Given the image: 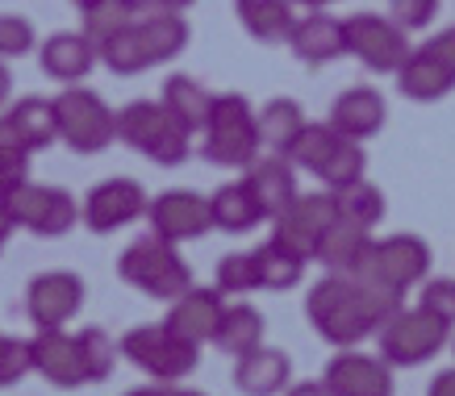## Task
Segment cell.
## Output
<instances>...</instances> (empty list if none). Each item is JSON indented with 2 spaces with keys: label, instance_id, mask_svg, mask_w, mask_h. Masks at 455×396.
<instances>
[{
  "label": "cell",
  "instance_id": "6da1fadb",
  "mask_svg": "<svg viewBox=\"0 0 455 396\" xmlns=\"http://www.w3.org/2000/svg\"><path fill=\"white\" fill-rule=\"evenodd\" d=\"M405 292L380 280H355V275H322L309 297H305V317L331 346H359L363 338L380 334L388 317L405 309Z\"/></svg>",
  "mask_w": 455,
  "mask_h": 396
},
{
  "label": "cell",
  "instance_id": "7a4b0ae2",
  "mask_svg": "<svg viewBox=\"0 0 455 396\" xmlns=\"http://www.w3.org/2000/svg\"><path fill=\"white\" fill-rule=\"evenodd\" d=\"M201 154L213 167H251L263 151L259 113L251 109L247 96L218 92L209 100V117L201 130Z\"/></svg>",
  "mask_w": 455,
  "mask_h": 396
},
{
  "label": "cell",
  "instance_id": "3957f363",
  "mask_svg": "<svg viewBox=\"0 0 455 396\" xmlns=\"http://www.w3.org/2000/svg\"><path fill=\"white\" fill-rule=\"evenodd\" d=\"M117 138L159 167H180L193 154V130H184L164 100H130L117 109Z\"/></svg>",
  "mask_w": 455,
  "mask_h": 396
},
{
  "label": "cell",
  "instance_id": "277c9868",
  "mask_svg": "<svg viewBox=\"0 0 455 396\" xmlns=\"http://www.w3.org/2000/svg\"><path fill=\"white\" fill-rule=\"evenodd\" d=\"M117 272L130 288H139L155 301H176L180 292L193 288V272H188L184 255L176 250V242H167L159 234L125 246L122 259H117Z\"/></svg>",
  "mask_w": 455,
  "mask_h": 396
},
{
  "label": "cell",
  "instance_id": "5b68a950",
  "mask_svg": "<svg viewBox=\"0 0 455 396\" xmlns=\"http://www.w3.org/2000/svg\"><path fill=\"white\" fill-rule=\"evenodd\" d=\"M451 334L455 326H447L443 317L414 305V309H397L388 317L376 342H380V359H388L393 368H422L451 342Z\"/></svg>",
  "mask_w": 455,
  "mask_h": 396
},
{
  "label": "cell",
  "instance_id": "8992f818",
  "mask_svg": "<svg viewBox=\"0 0 455 396\" xmlns=\"http://www.w3.org/2000/svg\"><path fill=\"white\" fill-rule=\"evenodd\" d=\"M117 346H122V359H130L134 368L147 371L159 384H180L188 371H196V359H201V346L176 338L164 321L159 326L125 329Z\"/></svg>",
  "mask_w": 455,
  "mask_h": 396
},
{
  "label": "cell",
  "instance_id": "52a82bcc",
  "mask_svg": "<svg viewBox=\"0 0 455 396\" xmlns=\"http://www.w3.org/2000/svg\"><path fill=\"white\" fill-rule=\"evenodd\" d=\"M59 113V142H68L76 154H100L117 138V113L100 100L92 88H76L55 96Z\"/></svg>",
  "mask_w": 455,
  "mask_h": 396
},
{
  "label": "cell",
  "instance_id": "ba28073f",
  "mask_svg": "<svg viewBox=\"0 0 455 396\" xmlns=\"http://www.w3.org/2000/svg\"><path fill=\"white\" fill-rule=\"evenodd\" d=\"M430 272V246L418 238V234H393V238H380V242H368L363 259L351 267L347 275L355 280H380V284H393L401 292H410L414 284H422Z\"/></svg>",
  "mask_w": 455,
  "mask_h": 396
},
{
  "label": "cell",
  "instance_id": "9c48e42d",
  "mask_svg": "<svg viewBox=\"0 0 455 396\" xmlns=\"http://www.w3.org/2000/svg\"><path fill=\"white\" fill-rule=\"evenodd\" d=\"M347 26V55H355L368 71H393L410 59V38L393 17L380 13H355L343 21Z\"/></svg>",
  "mask_w": 455,
  "mask_h": 396
},
{
  "label": "cell",
  "instance_id": "30bf717a",
  "mask_svg": "<svg viewBox=\"0 0 455 396\" xmlns=\"http://www.w3.org/2000/svg\"><path fill=\"white\" fill-rule=\"evenodd\" d=\"M339 218H343V213H339V192H331V188L305 192V196L292 201V209L284 218H276V234H272V238H280L284 246H292L297 255H305V259L314 263L322 234L331 230Z\"/></svg>",
  "mask_w": 455,
  "mask_h": 396
},
{
  "label": "cell",
  "instance_id": "8fae6325",
  "mask_svg": "<svg viewBox=\"0 0 455 396\" xmlns=\"http://www.w3.org/2000/svg\"><path fill=\"white\" fill-rule=\"evenodd\" d=\"M151 213V201H147V188L139 179H105L84 196V226L92 234H113L134 226L139 218Z\"/></svg>",
  "mask_w": 455,
  "mask_h": 396
},
{
  "label": "cell",
  "instance_id": "7c38bea8",
  "mask_svg": "<svg viewBox=\"0 0 455 396\" xmlns=\"http://www.w3.org/2000/svg\"><path fill=\"white\" fill-rule=\"evenodd\" d=\"M84 309V280L76 272H42L26 288V313L34 329H63Z\"/></svg>",
  "mask_w": 455,
  "mask_h": 396
},
{
  "label": "cell",
  "instance_id": "4fadbf2b",
  "mask_svg": "<svg viewBox=\"0 0 455 396\" xmlns=\"http://www.w3.org/2000/svg\"><path fill=\"white\" fill-rule=\"evenodd\" d=\"M151 234L167 242H188V238H205L213 230V213H209V196L193 188H167L151 201Z\"/></svg>",
  "mask_w": 455,
  "mask_h": 396
},
{
  "label": "cell",
  "instance_id": "5bb4252c",
  "mask_svg": "<svg viewBox=\"0 0 455 396\" xmlns=\"http://www.w3.org/2000/svg\"><path fill=\"white\" fill-rule=\"evenodd\" d=\"M322 384L331 388V396H393V363L363 355L355 346H343L326 363Z\"/></svg>",
  "mask_w": 455,
  "mask_h": 396
},
{
  "label": "cell",
  "instance_id": "9a60e30c",
  "mask_svg": "<svg viewBox=\"0 0 455 396\" xmlns=\"http://www.w3.org/2000/svg\"><path fill=\"white\" fill-rule=\"evenodd\" d=\"M221 313H226V297H221L218 288H188V292H180L176 301H167L164 326L176 338L193 342V346H205V342L218 338Z\"/></svg>",
  "mask_w": 455,
  "mask_h": 396
},
{
  "label": "cell",
  "instance_id": "2e32d148",
  "mask_svg": "<svg viewBox=\"0 0 455 396\" xmlns=\"http://www.w3.org/2000/svg\"><path fill=\"white\" fill-rule=\"evenodd\" d=\"M29 351H34V371H38L46 384H55V388H80V384H88L80 334L38 329V338H29Z\"/></svg>",
  "mask_w": 455,
  "mask_h": 396
},
{
  "label": "cell",
  "instance_id": "e0dca14e",
  "mask_svg": "<svg viewBox=\"0 0 455 396\" xmlns=\"http://www.w3.org/2000/svg\"><path fill=\"white\" fill-rule=\"evenodd\" d=\"M289 51L309 67H322V63H334V59L347 55V26L339 17L322 13V9H309L305 17H297L289 38Z\"/></svg>",
  "mask_w": 455,
  "mask_h": 396
},
{
  "label": "cell",
  "instance_id": "ac0fdd59",
  "mask_svg": "<svg viewBox=\"0 0 455 396\" xmlns=\"http://www.w3.org/2000/svg\"><path fill=\"white\" fill-rule=\"evenodd\" d=\"M326 122H331L343 138L363 142V138H376L385 130L388 105L376 88H347V92H339L331 100V117H326Z\"/></svg>",
  "mask_w": 455,
  "mask_h": 396
},
{
  "label": "cell",
  "instance_id": "d6986e66",
  "mask_svg": "<svg viewBox=\"0 0 455 396\" xmlns=\"http://www.w3.org/2000/svg\"><path fill=\"white\" fill-rule=\"evenodd\" d=\"M397 88L405 100H418V105H430V100H443L447 92H455V67L443 63L427 42L410 51V59L397 67Z\"/></svg>",
  "mask_w": 455,
  "mask_h": 396
},
{
  "label": "cell",
  "instance_id": "ffe728a7",
  "mask_svg": "<svg viewBox=\"0 0 455 396\" xmlns=\"http://www.w3.org/2000/svg\"><path fill=\"white\" fill-rule=\"evenodd\" d=\"M100 59L97 42L88 38V34H71V29H59V34H51V38L38 46V63L42 71L51 75V80L59 83H80L88 71H92V63Z\"/></svg>",
  "mask_w": 455,
  "mask_h": 396
},
{
  "label": "cell",
  "instance_id": "44dd1931",
  "mask_svg": "<svg viewBox=\"0 0 455 396\" xmlns=\"http://www.w3.org/2000/svg\"><path fill=\"white\" fill-rule=\"evenodd\" d=\"M292 359L280 346H255L251 355L235 359V388L243 396H280L289 392Z\"/></svg>",
  "mask_w": 455,
  "mask_h": 396
},
{
  "label": "cell",
  "instance_id": "7402d4cb",
  "mask_svg": "<svg viewBox=\"0 0 455 396\" xmlns=\"http://www.w3.org/2000/svg\"><path fill=\"white\" fill-rule=\"evenodd\" d=\"M247 184H251V192H255V201L263 205V213H267V221L284 218L292 209V201L301 196V192H297V176H292V163L284 154L255 159V163L247 167Z\"/></svg>",
  "mask_w": 455,
  "mask_h": 396
},
{
  "label": "cell",
  "instance_id": "603a6c76",
  "mask_svg": "<svg viewBox=\"0 0 455 396\" xmlns=\"http://www.w3.org/2000/svg\"><path fill=\"white\" fill-rule=\"evenodd\" d=\"M209 213H213V230H226V234H251L255 226L267 221L263 205L255 201V192H251L247 176L221 184V188L209 196Z\"/></svg>",
  "mask_w": 455,
  "mask_h": 396
},
{
  "label": "cell",
  "instance_id": "cb8c5ba5",
  "mask_svg": "<svg viewBox=\"0 0 455 396\" xmlns=\"http://www.w3.org/2000/svg\"><path fill=\"white\" fill-rule=\"evenodd\" d=\"M235 13L243 29L263 46H280V42L289 46L292 26H297L292 0H235Z\"/></svg>",
  "mask_w": 455,
  "mask_h": 396
},
{
  "label": "cell",
  "instance_id": "d4e9b609",
  "mask_svg": "<svg viewBox=\"0 0 455 396\" xmlns=\"http://www.w3.org/2000/svg\"><path fill=\"white\" fill-rule=\"evenodd\" d=\"M263 338H267V321H263V313L255 309V305L238 301V305H226L213 346H218L221 355L243 359V355H251L255 346H263Z\"/></svg>",
  "mask_w": 455,
  "mask_h": 396
},
{
  "label": "cell",
  "instance_id": "484cf974",
  "mask_svg": "<svg viewBox=\"0 0 455 396\" xmlns=\"http://www.w3.org/2000/svg\"><path fill=\"white\" fill-rule=\"evenodd\" d=\"M368 242H372V230H363V226H355V221L339 218L331 230L322 234V242H317V263H322L326 272L347 275L359 259H363Z\"/></svg>",
  "mask_w": 455,
  "mask_h": 396
},
{
  "label": "cell",
  "instance_id": "4316f807",
  "mask_svg": "<svg viewBox=\"0 0 455 396\" xmlns=\"http://www.w3.org/2000/svg\"><path fill=\"white\" fill-rule=\"evenodd\" d=\"M4 117L13 122L17 138H21L34 154L46 151L51 142H59V113H55V100H46V96H26V100H17Z\"/></svg>",
  "mask_w": 455,
  "mask_h": 396
},
{
  "label": "cell",
  "instance_id": "83f0119b",
  "mask_svg": "<svg viewBox=\"0 0 455 396\" xmlns=\"http://www.w3.org/2000/svg\"><path fill=\"white\" fill-rule=\"evenodd\" d=\"M164 109L176 117L184 130H193V134H201L205 130V117H209V100L213 96L201 88V83L193 80V75H167L164 80Z\"/></svg>",
  "mask_w": 455,
  "mask_h": 396
},
{
  "label": "cell",
  "instance_id": "f1b7e54d",
  "mask_svg": "<svg viewBox=\"0 0 455 396\" xmlns=\"http://www.w3.org/2000/svg\"><path fill=\"white\" fill-rule=\"evenodd\" d=\"M255 263H259V284L267 292H289L301 284L305 275V255H297L292 246H284L280 238H267L263 246H255Z\"/></svg>",
  "mask_w": 455,
  "mask_h": 396
},
{
  "label": "cell",
  "instance_id": "f546056e",
  "mask_svg": "<svg viewBox=\"0 0 455 396\" xmlns=\"http://www.w3.org/2000/svg\"><path fill=\"white\" fill-rule=\"evenodd\" d=\"M305 130V113L292 96H276L259 109V138L272 154H289V147L297 142V134Z\"/></svg>",
  "mask_w": 455,
  "mask_h": 396
},
{
  "label": "cell",
  "instance_id": "4dcf8cb0",
  "mask_svg": "<svg viewBox=\"0 0 455 396\" xmlns=\"http://www.w3.org/2000/svg\"><path fill=\"white\" fill-rule=\"evenodd\" d=\"M139 29H142V42L151 51L155 67L172 63L188 46V21H184V13H159V9H151L147 17H139Z\"/></svg>",
  "mask_w": 455,
  "mask_h": 396
},
{
  "label": "cell",
  "instance_id": "1f68e13d",
  "mask_svg": "<svg viewBox=\"0 0 455 396\" xmlns=\"http://www.w3.org/2000/svg\"><path fill=\"white\" fill-rule=\"evenodd\" d=\"M339 142H343V134H339L331 122H305V130L297 134V142L289 147V154H284V159H289L297 171L317 176V171H322V163L331 159V151L339 147Z\"/></svg>",
  "mask_w": 455,
  "mask_h": 396
},
{
  "label": "cell",
  "instance_id": "d6a6232c",
  "mask_svg": "<svg viewBox=\"0 0 455 396\" xmlns=\"http://www.w3.org/2000/svg\"><path fill=\"white\" fill-rule=\"evenodd\" d=\"M134 21H139V0H97V4L84 9V34L97 42V51Z\"/></svg>",
  "mask_w": 455,
  "mask_h": 396
},
{
  "label": "cell",
  "instance_id": "836d02e7",
  "mask_svg": "<svg viewBox=\"0 0 455 396\" xmlns=\"http://www.w3.org/2000/svg\"><path fill=\"white\" fill-rule=\"evenodd\" d=\"M100 63H105L113 75H139V71L155 67V63H151V51H147V42H142L139 21L100 46Z\"/></svg>",
  "mask_w": 455,
  "mask_h": 396
},
{
  "label": "cell",
  "instance_id": "e575fe53",
  "mask_svg": "<svg viewBox=\"0 0 455 396\" xmlns=\"http://www.w3.org/2000/svg\"><path fill=\"white\" fill-rule=\"evenodd\" d=\"M363 171H368L363 142H355V138H343V142H339V147L331 151V159L322 163L317 179H322V184H326L331 192H343V188H351V184H359V179H363Z\"/></svg>",
  "mask_w": 455,
  "mask_h": 396
},
{
  "label": "cell",
  "instance_id": "d590c367",
  "mask_svg": "<svg viewBox=\"0 0 455 396\" xmlns=\"http://www.w3.org/2000/svg\"><path fill=\"white\" fill-rule=\"evenodd\" d=\"M339 213H343L347 221H355V226H363V230H376L380 221H385V192L376 188L372 179L363 176L359 184H351V188L339 192Z\"/></svg>",
  "mask_w": 455,
  "mask_h": 396
},
{
  "label": "cell",
  "instance_id": "8d00e7d4",
  "mask_svg": "<svg viewBox=\"0 0 455 396\" xmlns=\"http://www.w3.org/2000/svg\"><path fill=\"white\" fill-rule=\"evenodd\" d=\"M221 297H251L259 292V263H255V250H238V255H221L218 259V284H213Z\"/></svg>",
  "mask_w": 455,
  "mask_h": 396
},
{
  "label": "cell",
  "instance_id": "74e56055",
  "mask_svg": "<svg viewBox=\"0 0 455 396\" xmlns=\"http://www.w3.org/2000/svg\"><path fill=\"white\" fill-rule=\"evenodd\" d=\"M80 351H84V371H88V384H105L117 368V355L122 346H113V338L100 326L80 329Z\"/></svg>",
  "mask_w": 455,
  "mask_h": 396
},
{
  "label": "cell",
  "instance_id": "f35d334b",
  "mask_svg": "<svg viewBox=\"0 0 455 396\" xmlns=\"http://www.w3.org/2000/svg\"><path fill=\"white\" fill-rule=\"evenodd\" d=\"M29 159H34V151L17 138L13 122L0 117V192H9L13 184L29 179Z\"/></svg>",
  "mask_w": 455,
  "mask_h": 396
},
{
  "label": "cell",
  "instance_id": "ab89813d",
  "mask_svg": "<svg viewBox=\"0 0 455 396\" xmlns=\"http://www.w3.org/2000/svg\"><path fill=\"white\" fill-rule=\"evenodd\" d=\"M46 196H51V184H34V179H21V184L4 192V205H9V218H13L17 230L34 234L42 209H46Z\"/></svg>",
  "mask_w": 455,
  "mask_h": 396
},
{
  "label": "cell",
  "instance_id": "60d3db41",
  "mask_svg": "<svg viewBox=\"0 0 455 396\" xmlns=\"http://www.w3.org/2000/svg\"><path fill=\"white\" fill-rule=\"evenodd\" d=\"M80 218H84V205H76V196H71L68 188H51L34 234H38V238H59V234H68Z\"/></svg>",
  "mask_w": 455,
  "mask_h": 396
},
{
  "label": "cell",
  "instance_id": "b9f144b4",
  "mask_svg": "<svg viewBox=\"0 0 455 396\" xmlns=\"http://www.w3.org/2000/svg\"><path fill=\"white\" fill-rule=\"evenodd\" d=\"M34 371V351L26 338H9L0 334V388H13Z\"/></svg>",
  "mask_w": 455,
  "mask_h": 396
},
{
  "label": "cell",
  "instance_id": "7bdbcfd3",
  "mask_svg": "<svg viewBox=\"0 0 455 396\" xmlns=\"http://www.w3.org/2000/svg\"><path fill=\"white\" fill-rule=\"evenodd\" d=\"M38 46V34L21 13H0V59H21Z\"/></svg>",
  "mask_w": 455,
  "mask_h": 396
},
{
  "label": "cell",
  "instance_id": "ee69618b",
  "mask_svg": "<svg viewBox=\"0 0 455 396\" xmlns=\"http://www.w3.org/2000/svg\"><path fill=\"white\" fill-rule=\"evenodd\" d=\"M422 309H430L435 317H443L447 326H455V280L451 275H439V280H422V297H418Z\"/></svg>",
  "mask_w": 455,
  "mask_h": 396
},
{
  "label": "cell",
  "instance_id": "f6af8a7d",
  "mask_svg": "<svg viewBox=\"0 0 455 396\" xmlns=\"http://www.w3.org/2000/svg\"><path fill=\"white\" fill-rule=\"evenodd\" d=\"M439 13V0H393L388 4V17L397 21L405 34H414V29H427Z\"/></svg>",
  "mask_w": 455,
  "mask_h": 396
},
{
  "label": "cell",
  "instance_id": "bcb514c9",
  "mask_svg": "<svg viewBox=\"0 0 455 396\" xmlns=\"http://www.w3.org/2000/svg\"><path fill=\"white\" fill-rule=\"evenodd\" d=\"M427 46L443 59V63H451V67H455V26H451V29H443V34H435V38H430Z\"/></svg>",
  "mask_w": 455,
  "mask_h": 396
},
{
  "label": "cell",
  "instance_id": "7dc6e473",
  "mask_svg": "<svg viewBox=\"0 0 455 396\" xmlns=\"http://www.w3.org/2000/svg\"><path fill=\"white\" fill-rule=\"evenodd\" d=\"M427 396H455V368L439 371V376H435V380H430Z\"/></svg>",
  "mask_w": 455,
  "mask_h": 396
},
{
  "label": "cell",
  "instance_id": "c3c4849f",
  "mask_svg": "<svg viewBox=\"0 0 455 396\" xmlns=\"http://www.w3.org/2000/svg\"><path fill=\"white\" fill-rule=\"evenodd\" d=\"M142 4H151V9H159V13H184V9L196 4V0H142Z\"/></svg>",
  "mask_w": 455,
  "mask_h": 396
},
{
  "label": "cell",
  "instance_id": "681fc988",
  "mask_svg": "<svg viewBox=\"0 0 455 396\" xmlns=\"http://www.w3.org/2000/svg\"><path fill=\"white\" fill-rule=\"evenodd\" d=\"M284 396H331V388H326L322 380H317V384H292Z\"/></svg>",
  "mask_w": 455,
  "mask_h": 396
},
{
  "label": "cell",
  "instance_id": "f907efd6",
  "mask_svg": "<svg viewBox=\"0 0 455 396\" xmlns=\"http://www.w3.org/2000/svg\"><path fill=\"white\" fill-rule=\"evenodd\" d=\"M13 218H9V205H4V192H0V242H9V234H13Z\"/></svg>",
  "mask_w": 455,
  "mask_h": 396
},
{
  "label": "cell",
  "instance_id": "816d5d0a",
  "mask_svg": "<svg viewBox=\"0 0 455 396\" xmlns=\"http://www.w3.org/2000/svg\"><path fill=\"white\" fill-rule=\"evenodd\" d=\"M9 92H13V75H9V67H4V59H0V109L9 105Z\"/></svg>",
  "mask_w": 455,
  "mask_h": 396
},
{
  "label": "cell",
  "instance_id": "f5cc1de1",
  "mask_svg": "<svg viewBox=\"0 0 455 396\" xmlns=\"http://www.w3.org/2000/svg\"><path fill=\"white\" fill-rule=\"evenodd\" d=\"M125 396H164V384L155 380V384H147V388H134V392H125Z\"/></svg>",
  "mask_w": 455,
  "mask_h": 396
},
{
  "label": "cell",
  "instance_id": "db71d44e",
  "mask_svg": "<svg viewBox=\"0 0 455 396\" xmlns=\"http://www.w3.org/2000/svg\"><path fill=\"white\" fill-rule=\"evenodd\" d=\"M164 396H205V392H193V388H176V384H164Z\"/></svg>",
  "mask_w": 455,
  "mask_h": 396
},
{
  "label": "cell",
  "instance_id": "11a10c76",
  "mask_svg": "<svg viewBox=\"0 0 455 396\" xmlns=\"http://www.w3.org/2000/svg\"><path fill=\"white\" fill-rule=\"evenodd\" d=\"M292 4H305V9H322V4H334V0H292Z\"/></svg>",
  "mask_w": 455,
  "mask_h": 396
},
{
  "label": "cell",
  "instance_id": "9f6ffc18",
  "mask_svg": "<svg viewBox=\"0 0 455 396\" xmlns=\"http://www.w3.org/2000/svg\"><path fill=\"white\" fill-rule=\"evenodd\" d=\"M71 4H80V13L88 9V4H97V0H71Z\"/></svg>",
  "mask_w": 455,
  "mask_h": 396
},
{
  "label": "cell",
  "instance_id": "6f0895ef",
  "mask_svg": "<svg viewBox=\"0 0 455 396\" xmlns=\"http://www.w3.org/2000/svg\"><path fill=\"white\" fill-rule=\"evenodd\" d=\"M451 346H455V334H451Z\"/></svg>",
  "mask_w": 455,
  "mask_h": 396
},
{
  "label": "cell",
  "instance_id": "680465c9",
  "mask_svg": "<svg viewBox=\"0 0 455 396\" xmlns=\"http://www.w3.org/2000/svg\"><path fill=\"white\" fill-rule=\"evenodd\" d=\"M0 250H4V242H0Z\"/></svg>",
  "mask_w": 455,
  "mask_h": 396
}]
</instances>
